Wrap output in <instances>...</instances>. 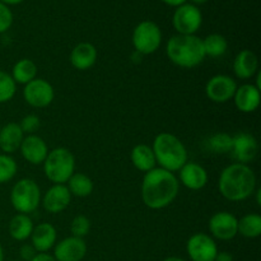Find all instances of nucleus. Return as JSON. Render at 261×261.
Returning <instances> with one entry per match:
<instances>
[{
  "instance_id": "nucleus-1",
  "label": "nucleus",
  "mask_w": 261,
  "mask_h": 261,
  "mask_svg": "<svg viewBox=\"0 0 261 261\" xmlns=\"http://www.w3.org/2000/svg\"><path fill=\"white\" fill-rule=\"evenodd\" d=\"M180 182L175 173L163 168H153L145 173L142 184V198L150 209H163L177 198Z\"/></svg>"
},
{
  "instance_id": "nucleus-2",
  "label": "nucleus",
  "mask_w": 261,
  "mask_h": 261,
  "mask_svg": "<svg viewBox=\"0 0 261 261\" xmlns=\"http://www.w3.org/2000/svg\"><path fill=\"white\" fill-rule=\"evenodd\" d=\"M219 193L229 201L249 199L256 189V176L247 165L233 163L221 172L218 181Z\"/></svg>"
},
{
  "instance_id": "nucleus-3",
  "label": "nucleus",
  "mask_w": 261,
  "mask_h": 261,
  "mask_svg": "<svg viewBox=\"0 0 261 261\" xmlns=\"http://www.w3.org/2000/svg\"><path fill=\"white\" fill-rule=\"evenodd\" d=\"M166 54L175 65L191 69L205 59L203 40L195 35H176L168 40Z\"/></svg>"
},
{
  "instance_id": "nucleus-4",
  "label": "nucleus",
  "mask_w": 261,
  "mask_h": 261,
  "mask_svg": "<svg viewBox=\"0 0 261 261\" xmlns=\"http://www.w3.org/2000/svg\"><path fill=\"white\" fill-rule=\"evenodd\" d=\"M153 153L155 162L161 168L170 172H177L188 162V150L184 143L176 135L170 133H161L153 143Z\"/></svg>"
},
{
  "instance_id": "nucleus-5",
  "label": "nucleus",
  "mask_w": 261,
  "mask_h": 261,
  "mask_svg": "<svg viewBox=\"0 0 261 261\" xmlns=\"http://www.w3.org/2000/svg\"><path fill=\"white\" fill-rule=\"evenodd\" d=\"M43 171L54 185H64L75 172V158L66 148H55L43 161Z\"/></svg>"
},
{
  "instance_id": "nucleus-6",
  "label": "nucleus",
  "mask_w": 261,
  "mask_h": 261,
  "mask_svg": "<svg viewBox=\"0 0 261 261\" xmlns=\"http://www.w3.org/2000/svg\"><path fill=\"white\" fill-rule=\"evenodd\" d=\"M10 203L20 214L32 213L41 203V190L37 184L31 178L18 181L10 193Z\"/></svg>"
},
{
  "instance_id": "nucleus-7",
  "label": "nucleus",
  "mask_w": 261,
  "mask_h": 261,
  "mask_svg": "<svg viewBox=\"0 0 261 261\" xmlns=\"http://www.w3.org/2000/svg\"><path fill=\"white\" fill-rule=\"evenodd\" d=\"M162 42V32L157 23L143 20L133 32V45L140 55H150L160 48Z\"/></svg>"
},
{
  "instance_id": "nucleus-8",
  "label": "nucleus",
  "mask_w": 261,
  "mask_h": 261,
  "mask_svg": "<svg viewBox=\"0 0 261 261\" xmlns=\"http://www.w3.org/2000/svg\"><path fill=\"white\" fill-rule=\"evenodd\" d=\"M172 23L178 35H195L201 27L203 15L196 5L185 3L177 7L173 14Z\"/></svg>"
},
{
  "instance_id": "nucleus-9",
  "label": "nucleus",
  "mask_w": 261,
  "mask_h": 261,
  "mask_svg": "<svg viewBox=\"0 0 261 261\" xmlns=\"http://www.w3.org/2000/svg\"><path fill=\"white\" fill-rule=\"evenodd\" d=\"M23 97L30 106L36 107V109H43L54 101L55 92H54L53 86L47 81L36 78L25 84L24 89H23Z\"/></svg>"
},
{
  "instance_id": "nucleus-10",
  "label": "nucleus",
  "mask_w": 261,
  "mask_h": 261,
  "mask_svg": "<svg viewBox=\"0 0 261 261\" xmlns=\"http://www.w3.org/2000/svg\"><path fill=\"white\" fill-rule=\"evenodd\" d=\"M186 251L193 261H214L218 254V247L209 234L195 233L189 239Z\"/></svg>"
},
{
  "instance_id": "nucleus-11",
  "label": "nucleus",
  "mask_w": 261,
  "mask_h": 261,
  "mask_svg": "<svg viewBox=\"0 0 261 261\" xmlns=\"http://www.w3.org/2000/svg\"><path fill=\"white\" fill-rule=\"evenodd\" d=\"M237 84L233 78L224 74L212 76L205 86V94L211 101L216 103H226L233 98Z\"/></svg>"
},
{
  "instance_id": "nucleus-12",
  "label": "nucleus",
  "mask_w": 261,
  "mask_h": 261,
  "mask_svg": "<svg viewBox=\"0 0 261 261\" xmlns=\"http://www.w3.org/2000/svg\"><path fill=\"white\" fill-rule=\"evenodd\" d=\"M239 219L228 212H218L209 219V231L212 236L222 241H228L236 237Z\"/></svg>"
},
{
  "instance_id": "nucleus-13",
  "label": "nucleus",
  "mask_w": 261,
  "mask_h": 261,
  "mask_svg": "<svg viewBox=\"0 0 261 261\" xmlns=\"http://www.w3.org/2000/svg\"><path fill=\"white\" fill-rule=\"evenodd\" d=\"M232 155L237 163L247 165L256 158L259 152V143L250 133H239L232 137Z\"/></svg>"
},
{
  "instance_id": "nucleus-14",
  "label": "nucleus",
  "mask_w": 261,
  "mask_h": 261,
  "mask_svg": "<svg viewBox=\"0 0 261 261\" xmlns=\"http://www.w3.org/2000/svg\"><path fill=\"white\" fill-rule=\"evenodd\" d=\"M87 254V244L79 237H68L58 242L54 249L56 261H81Z\"/></svg>"
},
{
  "instance_id": "nucleus-15",
  "label": "nucleus",
  "mask_w": 261,
  "mask_h": 261,
  "mask_svg": "<svg viewBox=\"0 0 261 261\" xmlns=\"http://www.w3.org/2000/svg\"><path fill=\"white\" fill-rule=\"evenodd\" d=\"M19 149L23 158L27 162H30L31 165H41L48 154V148L45 140L35 134L27 135L25 138H23Z\"/></svg>"
},
{
  "instance_id": "nucleus-16",
  "label": "nucleus",
  "mask_w": 261,
  "mask_h": 261,
  "mask_svg": "<svg viewBox=\"0 0 261 261\" xmlns=\"http://www.w3.org/2000/svg\"><path fill=\"white\" fill-rule=\"evenodd\" d=\"M71 200V194L68 186L54 185L46 191L42 198V205L48 213L58 214L68 208Z\"/></svg>"
},
{
  "instance_id": "nucleus-17",
  "label": "nucleus",
  "mask_w": 261,
  "mask_h": 261,
  "mask_svg": "<svg viewBox=\"0 0 261 261\" xmlns=\"http://www.w3.org/2000/svg\"><path fill=\"white\" fill-rule=\"evenodd\" d=\"M233 99L239 111L244 114H251L260 106V89L256 88L254 84H242L241 87H237Z\"/></svg>"
},
{
  "instance_id": "nucleus-18",
  "label": "nucleus",
  "mask_w": 261,
  "mask_h": 261,
  "mask_svg": "<svg viewBox=\"0 0 261 261\" xmlns=\"http://www.w3.org/2000/svg\"><path fill=\"white\" fill-rule=\"evenodd\" d=\"M180 181L190 190H200L208 182V172L195 162H186L180 170Z\"/></svg>"
},
{
  "instance_id": "nucleus-19",
  "label": "nucleus",
  "mask_w": 261,
  "mask_h": 261,
  "mask_svg": "<svg viewBox=\"0 0 261 261\" xmlns=\"http://www.w3.org/2000/svg\"><path fill=\"white\" fill-rule=\"evenodd\" d=\"M56 229L50 223H41L33 227V231L31 233L32 240V246L37 252H47L53 249L56 244Z\"/></svg>"
},
{
  "instance_id": "nucleus-20",
  "label": "nucleus",
  "mask_w": 261,
  "mask_h": 261,
  "mask_svg": "<svg viewBox=\"0 0 261 261\" xmlns=\"http://www.w3.org/2000/svg\"><path fill=\"white\" fill-rule=\"evenodd\" d=\"M24 133L17 122H9L0 129V149L4 154H12L20 148Z\"/></svg>"
},
{
  "instance_id": "nucleus-21",
  "label": "nucleus",
  "mask_w": 261,
  "mask_h": 261,
  "mask_svg": "<svg viewBox=\"0 0 261 261\" xmlns=\"http://www.w3.org/2000/svg\"><path fill=\"white\" fill-rule=\"evenodd\" d=\"M233 71L239 79H250L259 71V60L251 50H242L233 61Z\"/></svg>"
},
{
  "instance_id": "nucleus-22",
  "label": "nucleus",
  "mask_w": 261,
  "mask_h": 261,
  "mask_svg": "<svg viewBox=\"0 0 261 261\" xmlns=\"http://www.w3.org/2000/svg\"><path fill=\"white\" fill-rule=\"evenodd\" d=\"M97 50L92 43L81 42L71 50L70 63L76 70H88L96 64Z\"/></svg>"
},
{
  "instance_id": "nucleus-23",
  "label": "nucleus",
  "mask_w": 261,
  "mask_h": 261,
  "mask_svg": "<svg viewBox=\"0 0 261 261\" xmlns=\"http://www.w3.org/2000/svg\"><path fill=\"white\" fill-rule=\"evenodd\" d=\"M132 162L137 170L145 173L155 168V163H157L152 147L147 144H138L133 148Z\"/></svg>"
},
{
  "instance_id": "nucleus-24",
  "label": "nucleus",
  "mask_w": 261,
  "mask_h": 261,
  "mask_svg": "<svg viewBox=\"0 0 261 261\" xmlns=\"http://www.w3.org/2000/svg\"><path fill=\"white\" fill-rule=\"evenodd\" d=\"M33 231V222L27 214H17L9 222V234L15 241H24Z\"/></svg>"
},
{
  "instance_id": "nucleus-25",
  "label": "nucleus",
  "mask_w": 261,
  "mask_h": 261,
  "mask_svg": "<svg viewBox=\"0 0 261 261\" xmlns=\"http://www.w3.org/2000/svg\"><path fill=\"white\" fill-rule=\"evenodd\" d=\"M37 75V66L30 59H20L14 64L12 70V78L15 84H27L36 79Z\"/></svg>"
},
{
  "instance_id": "nucleus-26",
  "label": "nucleus",
  "mask_w": 261,
  "mask_h": 261,
  "mask_svg": "<svg viewBox=\"0 0 261 261\" xmlns=\"http://www.w3.org/2000/svg\"><path fill=\"white\" fill-rule=\"evenodd\" d=\"M68 189L71 195L78 198H86L93 191V182L87 175L82 172H74L68 180Z\"/></svg>"
},
{
  "instance_id": "nucleus-27",
  "label": "nucleus",
  "mask_w": 261,
  "mask_h": 261,
  "mask_svg": "<svg viewBox=\"0 0 261 261\" xmlns=\"http://www.w3.org/2000/svg\"><path fill=\"white\" fill-rule=\"evenodd\" d=\"M241 236L246 239H256L261 234V217L259 214L250 213L239 219V228H237Z\"/></svg>"
},
{
  "instance_id": "nucleus-28",
  "label": "nucleus",
  "mask_w": 261,
  "mask_h": 261,
  "mask_svg": "<svg viewBox=\"0 0 261 261\" xmlns=\"http://www.w3.org/2000/svg\"><path fill=\"white\" fill-rule=\"evenodd\" d=\"M204 53L205 56H211V58H219L223 56L227 53L228 48V42L226 38L218 33H212V35L206 36L203 40Z\"/></svg>"
},
{
  "instance_id": "nucleus-29",
  "label": "nucleus",
  "mask_w": 261,
  "mask_h": 261,
  "mask_svg": "<svg viewBox=\"0 0 261 261\" xmlns=\"http://www.w3.org/2000/svg\"><path fill=\"white\" fill-rule=\"evenodd\" d=\"M232 137L227 133H217L208 140V148L216 154H226L232 150Z\"/></svg>"
},
{
  "instance_id": "nucleus-30",
  "label": "nucleus",
  "mask_w": 261,
  "mask_h": 261,
  "mask_svg": "<svg viewBox=\"0 0 261 261\" xmlns=\"http://www.w3.org/2000/svg\"><path fill=\"white\" fill-rule=\"evenodd\" d=\"M17 91V84L13 81L12 75L0 70V103L10 101Z\"/></svg>"
},
{
  "instance_id": "nucleus-31",
  "label": "nucleus",
  "mask_w": 261,
  "mask_h": 261,
  "mask_svg": "<svg viewBox=\"0 0 261 261\" xmlns=\"http://www.w3.org/2000/svg\"><path fill=\"white\" fill-rule=\"evenodd\" d=\"M18 170L17 162L9 154H0V184L12 180Z\"/></svg>"
},
{
  "instance_id": "nucleus-32",
  "label": "nucleus",
  "mask_w": 261,
  "mask_h": 261,
  "mask_svg": "<svg viewBox=\"0 0 261 261\" xmlns=\"http://www.w3.org/2000/svg\"><path fill=\"white\" fill-rule=\"evenodd\" d=\"M89 229H91V221L86 216L74 217L70 224V231L74 237L83 239L89 233Z\"/></svg>"
},
{
  "instance_id": "nucleus-33",
  "label": "nucleus",
  "mask_w": 261,
  "mask_h": 261,
  "mask_svg": "<svg viewBox=\"0 0 261 261\" xmlns=\"http://www.w3.org/2000/svg\"><path fill=\"white\" fill-rule=\"evenodd\" d=\"M40 125V117L36 116V115H27V116H24L22 119V122L19 124V126L23 133H27L28 135H31L35 132H37Z\"/></svg>"
},
{
  "instance_id": "nucleus-34",
  "label": "nucleus",
  "mask_w": 261,
  "mask_h": 261,
  "mask_svg": "<svg viewBox=\"0 0 261 261\" xmlns=\"http://www.w3.org/2000/svg\"><path fill=\"white\" fill-rule=\"evenodd\" d=\"M13 14L9 7L0 3V33H4L12 27Z\"/></svg>"
},
{
  "instance_id": "nucleus-35",
  "label": "nucleus",
  "mask_w": 261,
  "mask_h": 261,
  "mask_svg": "<svg viewBox=\"0 0 261 261\" xmlns=\"http://www.w3.org/2000/svg\"><path fill=\"white\" fill-rule=\"evenodd\" d=\"M36 255H37V251H36L32 245L27 244L20 247V257L24 261H31Z\"/></svg>"
},
{
  "instance_id": "nucleus-36",
  "label": "nucleus",
  "mask_w": 261,
  "mask_h": 261,
  "mask_svg": "<svg viewBox=\"0 0 261 261\" xmlns=\"http://www.w3.org/2000/svg\"><path fill=\"white\" fill-rule=\"evenodd\" d=\"M31 261H56L55 257L51 256V255L46 254V252H40V254L36 255Z\"/></svg>"
},
{
  "instance_id": "nucleus-37",
  "label": "nucleus",
  "mask_w": 261,
  "mask_h": 261,
  "mask_svg": "<svg viewBox=\"0 0 261 261\" xmlns=\"http://www.w3.org/2000/svg\"><path fill=\"white\" fill-rule=\"evenodd\" d=\"M214 261H233V257H232V255L229 254V252L222 251V252H218V254H217Z\"/></svg>"
},
{
  "instance_id": "nucleus-38",
  "label": "nucleus",
  "mask_w": 261,
  "mask_h": 261,
  "mask_svg": "<svg viewBox=\"0 0 261 261\" xmlns=\"http://www.w3.org/2000/svg\"><path fill=\"white\" fill-rule=\"evenodd\" d=\"M163 3H165V4H167V5H170V7H180V5H182V4H185L186 2H188V0H162Z\"/></svg>"
},
{
  "instance_id": "nucleus-39",
  "label": "nucleus",
  "mask_w": 261,
  "mask_h": 261,
  "mask_svg": "<svg viewBox=\"0 0 261 261\" xmlns=\"http://www.w3.org/2000/svg\"><path fill=\"white\" fill-rule=\"evenodd\" d=\"M23 2H24V0H0V3H3V4L5 5H17Z\"/></svg>"
},
{
  "instance_id": "nucleus-40",
  "label": "nucleus",
  "mask_w": 261,
  "mask_h": 261,
  "mask_svg": "<svg viewBox=\"0 0 261 261\" xmlns=\"http://www.w3.org/2000/svg\"><path fill=\"white\" fill-rule=\"evenodd\" d=\"M190 2L193 3V5H203L205 3H208L209 0H190Z\"/></svg>"
},
{
  "instance_id": "nucleus-41",
  "label": "nucleus",
  "mask_w": 261,
  "mask_h": 261,
  "mask_svg": "<svg viewBox=\"0 0 261 261\" xmlns=\"http://www.w3.org/2000/svg\"><path fill=\"white\" fill-rule=\"evenodd\" d=\"M163 261H185V260L177 256H171V257H167V259H165Z\"/></svg>"
},
{
  "instance_id": "nucleus-42",
  "label": "nucleus",
  "mask_w": 261,
  "mask_h": 261,
  "mask_svg": "<svg viewBox=\"0 0 261 261\" xmlns=\"http://www.w3.org/2000/svg\"><path fill=\"white\" fill-rule=\"evenodd\" d=\"M260 194H261V189H257V191H256V201H257V205H261Z\"/></svg>"
},
{
  "instance_id": "nucleus-43",
  "label": "nucleus",
  "mask_w": 261,
  "mask_h": 261,
  "mask_svg": "<svg viewBox=\"0 0 261 261\" xmlns=\"http://www.w3.org/2000/svg\"><path fill=\"white\" fill-rule=\"evenodd\" d=\"M0 261H4V252H3L2 245H0Z\"/></svg>"
},
{
  "instance_id": "nucleus-44",
  "label": "nucleus",
  "mask_w": 261,
  "mask_h": 261,
  "mask_svg": "<svg viewBox=\"0 0 261 261\" xmlns=\"http://www.w3.org/2000/svg\"><path fill=\"white\" fill-rule=\"evenodd\" d=\"M10 261H15V260H10Z\"/></svg>"
},
{
  "instance_id": "nucleus-45",
  "label": "nucleus",
  "mask_w": 261,
  "mask_h": 261,
  "mask_svg": "<svg viewBox=\"0 0 261 261\" xmlns=\"http://www.w3.org/2000/svg\"><path fill=\"white\" fill-rule=\"evenodd\" d=\"M0 129H2V126H0Z\"/></svg>"
}]
</instances>
